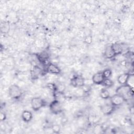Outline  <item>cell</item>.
<instances>
[{"mask_svg":"<svg viewBox=\"0 0 134 134\" xmlns=\"http://www.w3.org/2000/svg\"><path fill=\"white\" fill-rule=\"evenodd\" d=\"M46 100L41 97H34L31 99L30 105L34 111H38L41 108L46 106Z\"/></svg>","mask_w":134,"mask_h":134,"instance_id":"1","label":"cell"},{"mask_svg":"<svg viewBox=\"0 0 134 134\" xmlns=\"http://www.w3.org/2000/svg\"><path fill=\"white\" fill-rule=\"evenodd\" d=\"M115 93L124 96L127 100V97L133 96V88H130L127 84L122 85L115 90Z\"/></svg>","mask_w":134,"mask_h":134,"instance_id":"2","label":"cell"},{"mask_svg":"<svg viewBox=\"0 0 134 134\" xmlns=\"http://www.w3.org/2000/svg\"><path fill=\"white\" fill-rule=\"evenodd\" d=\"M8 94L9 97L13 99H18L23 95L21 88H20L17 84H13L11 85L8 88Z\"/></svg>","mask_w":134,"mask_h":134,"instance_id":"3","label":"cell"},{"mask_svg":"<svg viewBox=\"0 0 134 134\" xmlns=\"http://www.w3.org/2000/svg\"><path fill=\"white\" fill-rule=\"evenodd\" d=\"M49 108L50 111L53 114H58L62 111L63 107L61 103L54 99L50 103Z\"/></svg>","mask_w":134,"mask_h":134,"instance_id":"4","label":"cell"},{"mask_svg":"<svg viewBox=\"0 0 134 134\" xmlns=\"http://www.w3.org/2000/svg\"><path fill=\"white\" fill-rule=\"evenodd\" d=\"M126 100L124 96L116 93L110 97V103L115 107L122 105Z\"/></svg>","mask_w":134,"mask_h":134,"instance_id":"5","label":"cell"},{"mask_svg":"<svg viewBox=\"0 0 134 134\" xmlns=\"http://www.w3.org/2000/svg\"><path fill=\"white\" fill-rule=\"evenodd\" d=\"M71 84L74 87H81L84 85V79L82 75L74 76L71 79Z\"/></svg>","mask_w":134,"mask_h":134,"instance_id":"6","label":"cell"},{"mask_svg":"<svg viewBox=\"0 0 134 134\" xmlns=\"http://www.w3.org/2000/svg\"><path fill=\"white\" fill-rule=\"evenodd\" d=\"M100 111L103 114L105 115H109L114 111L115 107L110 103H105L100 106Z\"/></svg>","mask_w":134,"mask_h":134,"instance_id":"7","label":"cell"},{"mask_svg":"<svg viewBox=\"0 0 134 134\" xmlns=\"http://www.w3.org/2000/svg\"><path fill=\"white\" fill-rule=\"evenodd\" d=\"M47 71L50 74H59L61 72V70L57 64L50 62L49 64L47 66Z\"/></svg>","mask_w":134,"mask_h":134,"instance_id":"8","label":"cell"},{"mask_svg":"<svg viewBox=\"0 0 134 134\" xmlns=\"http://www.w3.org/2000/svg\"><path fill=\"white\" fill-rule=\"evenodd\" d=\"M104 79L105 78L101 72H96L92 76V80L95 85H102Z\"/></svg>","mask_w":134,"mask_h":134,"instance_id":"9","label":"cell"},{"mask_svg":"<svg viewBox=\"0 0 134 134\" xmlns=\"http://www.w3.org/2000/svg\"><path fill=\"white\" fill-rule=\"evenodd\" d=\"M129 75L130 74L129 73H124L119 74L117 77V81L118 83L120 85L126 84Z\"/></svg>","mask_w":134,"mask_h":134,"instance_id":"10","label":"cell"},{"mask_svg":"<svg viewBox=\"0 0 134 134\" xmlns=\"http://www.w3.org/2000/svg\"><path fill=\"white\" fill-rule=\"evenodd\" d=\"M111 47L116 56L119 55V54H122V46L121 44L116 42L111 44Z\"/></svg>","mask_w":134,"mask_h":134,"instance_id":"11","label":"cell"},{"mask_svg":"<svg viewBox=\"0 0 134 134\" xmlns=\"http://www.w3.org/2000/svg\"><path fill=\"white\" fill-rule=\"evenodd\" d=\"M21 116L22 120L25 122H28L30 121L33 118L32 113L28 110H25L23 111Z\"/></svg>","mask_w":134,"mask_h":134,"instance_id":"12","label":"cell"},{"mask_svg":"<svg viewBox=\"0 0 134 134\" xmlns=\"http://www.w3.org/2000/svg\"><path fill=\"white\" fill-rule=\"evenodd\" d=\"M104 55L106 59H112L116 56L111 47V45L107 46L105 47Z\"/></svg>","mask_w":134,"mask_h":134,"instance_id":"13","label":"cell"},{"mask_svg":"<svg viewBox=\"0 0 134 134\" xmlns=\"http://www.w3.org/2000/svg\"><path fill=\"white\" fill-rule=\"evenodd\" d=\"M99 96L101 98L104 99H108L110 96L108 90H107V88H102L100 90Z\"/></svg>","mask_w":134,"mask_h":134,"instance_id":"14","label":"cell"},{"mask_svg":"<svg viewBox=\"0 0 134 134\" xmlns=\"http://www.w3.org/2000/svg\"><path fill=\"white\" fill-rule=\"evenodd\" d=\"M114 81L110 78L105 79L102 83V85L106 88L112 87L114 86Z\"/></svg>","mask_w":134,"mask_h":134,"instance_id":"15","label":"cell"},{"mask_svg":"<svg viewBox=\"0 0 134 134\" xmlns=\"http://www.w3.org/2000/svg\"><path fill=\"white\" fill-rule=\"evenodd\" d=\"M10 27L8 22H4L1 24V32L5 34L8 33Z\"/></svg>","mask_w":134,"mask_h":134,"instance_id":"16","label":"cell"},{"mask_svg":"<svg viewBox=\"0 0 134 134\" xmlns=\"http://www.w3.org/2000/svg\"><path fill=\"white\" fill-rule=\"evenodd\" d=\"M112 71L110 69L107 68L104 70V71L102 72V74L104 77L105 79H108L110 78L112 75Z\"/></svg>","mask_w":134,"mask_h":134,"instance_id":"17","label":"cell"},{"mask_svg":"<svg viewBox=\"0 0 134 134\" xmlns=\"http://www.w3.org/2000/svg\"><path fill=\"white\" fill-rule=\"evenodd\" d=\"M93 42V37L90 34L87 36H85L83 38V42L86 45L91 44Z\"/></svg>","mask_w":134,"mask_h":134,"instance_id":"18","label":"cell"},{"mask_svg":"<svg viewBox=\"0 0 134 134\" xmlns=\"http://www.w3.org/2000/svg\"><path fill=\"white\" fill-rule=\"evenodd\" d=\"M76 88L73 91L74 95L76 96H82L85 94V92L82 88V87H75Z\"/></svg>","mask_w":134,"mask_h":134,"instance_id":"19","label":"cell"},{"mask_svg":"<svg viewBox=\"0 0 134 134\" xmlns=\"http://www.w3.org/2000/svg\"><path fill=\"white\" fill-rule=\"evenodd\" d=\"M34 46H36L38 49L42 48L44 45V42L42 41V40L40 39H37L35 40L34 42Z\"/></svg>","mask_w":134,"mask_h":134,"instance_id":"20","label":"cell"},{"mask_svg":"<svg viewBox=\"0 0 134 134\" xmlns=\"http://www.w3.org/2000/svg\"><path fill=\"white\" fill-rule=\"evenodd\" d=\"M65 90V86L63 83H59L58 85H56V91L57 92L60 93H63Z\"/></svg>","mask_w":134,"mask_h":134,"instance_id":"21","label":"cell"},{"mask_svg":"<svg viewBox=\"0 0 134 134\" xmlns=\"http://www.w3.org/2000/svg\"><path fill=\"white\" fill-rule=\"evenodd\" d=\"M65 19V16L63 13H58L57 16V22L62 24Z\"/></svg>","mask_w":134,"mask_h":134,"instance_id":"22","label":"cell"},{"mask_svg":"<svg viewBox=\"0 0 134 134\" xmlns=\"http://www.w3.org/2000/svg\"><path fill=\"white\" fill-rule=\"evenodd\" d=\"M134 78H133V74H130L129 78L128 79L127 82V85H128L130 88H133V83H134Z\"/></svg>","mask_w":134,"mask_h":134,"instance_id":"23","label":"cell"},{"mask_svg":"<svg viewBox=\"0 0 134 134\" xmlns=\"http://www.w3.org/2000/svg\"><path fill=\"white\" fill-rule=\"evenodd\" d=\"M52 130L53 131V133H58L59 132H60V131L61 130V128L59 124H55L53 125L52 127Z\"/></svg>","mask_w":134,"mask_h":134,"instance_id":"24","label":"cell"},{"mask_svg":"<svg viewBox=\"0 0 134 134\" xmlns=\"http://www.w3.org/2000/svg\"><path fill=\"white\" fill-rule=\"evenodd\" d=\"M94 133H99L101 132V131H102V125H96L94 129Z\"/></svg>","mask_w":134,"mask_h":134,"instance_id":"25","label":"cell"},{"mask_svg":"<svg viewBox=\"0 0 134 134\" xmlns=\"http://www.w3.org/2000/svg\"><path fill=\"white\" fill-rule=\"evenodd\" d=\"M93 84H94V83L93 82L92 78L84 79V85H87L89 86H92V85H93Z\"/></svg>","mask_w":134,"mask_h":134,"instance_id":"26","label":"cell"},{"mask_svg":"<svg viewBox=\"0 0 134 134\" xmlns=\"http://www.w3.org/2000/svg\"><path fill=\"white\" fill-rule=\"evenodd\" d=\"M0 118H1V121H3L6 119V115L5 113H3V112L1 113V114H0Z\"/></svg>","mask_w":134,"mask_h":134,"instance_id":"27","label":"cell"},{"mask_svg":"<svg viewBox=\"0 0 134 134\" xmlns=\"http://www.w3.org/2000/svg\"><path fill=\"white\" fill-rule=\"evenodd\" d=\"M77 125H79V126L80 125H83L84 124V119L82 117H80L79 119L77 120Z\"/></svg>","mask_w":134,"mask_h":134,"instance_id":"28","label":"cell"}]
</instances>
